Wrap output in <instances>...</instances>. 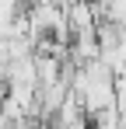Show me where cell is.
<instances>
[{
	"label": "cell",
	"mask_w": 126,
	"mask_h": 129,
	"mask_svg": "<svg viewBox=\"0 0 126 129\" xmlns=\"http://www.w3.org/2000/svg\"><path fill=\"white\" fill-rule=\"evenodd\" d=\"M0 129H18V126H14L11 119H4V115H0Z\"/></svg>",
	"instance_id": "cell-1"
}]
</instances>
